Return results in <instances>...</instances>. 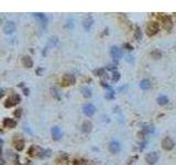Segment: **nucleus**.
<instances>
[{"label":"nucleus","instance_id":"nucleus-1","mask_svg":"<svg viewBox=\"0 0 176 165\" xmlns=\"http://www.w3.org/2000/svg\"><path fill=\"white\" fill-rule=\"evenodd\" d=\"M21 101V97L19 95H12L10 97L7 98V100L4 101V107L6 108H11L13 106H17Z\"/></svg>","mask_w":176,"mask_h":165},{"label":"nucleus","instance_id":"nucleus-10","mask_svg":"<svg viewBox=\"0 0 176 165\" xmlns=\"http://www.w3.org/2000/svg\"><path fill=\"white\" fill-rule=\"evenodd\" d=\"M121 150V145L119 142L117 141H111L110 143H109V151L111 152L112 154H116V153H119Z\"/></svg>","mask_w":176,"mask_h":165},{"label":"nucleus","instance_id":"nucleus-24","mask_svg":"<svg viewBox=\"0 0 176 165\" xmlns=\"http://www.w3.org/2000/svg\"><path fill=\"white\" fill-rule=\"evenodd\" d=\"M34 17L38 19H40L42 22H46V17L43 15V13H34Z\"/></svg>","mask_w":176,"mask_h":165},{"label":"nucleus","instance_id":"nucleus-25","mask_svg":"<svg viewBox=\"0 0 176 165\" xmlns=\"http://www.w3.org/2000/svg\"><path fill=\"white\" fill-rule=\"evenodd\" d=\"M94 74H96L97 76H102V75H105V69L104 68L96 69V71H94Z\"/></svg>","mask_w":176,"mask_h":165},{"label":"nucleus","instance_id":"nucleus-7","mask_svg":"<svg viewBox=\"0 0 176 165\" xmlns=\"http://www.w3.org/2000/svg\"><path fill=\"white\" fill-rule=\"evenodd\" d=\"M161 21L163 22V25H164V28H165L167 31H169V30L172 29L173 21H172V19H171L169 15H162Z\"/></svg>","mask_w":176,"mask_h":165},{"label":"nucleus","instance_id":"nucleus-13","mask_svg":"<svg viewBox=\"0 0 176 165\" xmlns=\"http://www.w3.org/2000/svg\"><path fill=\"white\" fill-rule=\"evenodd\" d=\"M51 133H52V138H53L55 141H58L62 138V136H63V133H62L61 129H60L58 127H54V128H52Z\"/></svg>","mask_w":176,"mask_h":165},{"label":"nucleus","instance_id":"nucleus-19","mask_svg":"<svg viewBox=\"0 0 176 165\" xmlns=\"http://www.w3.org/2000/svg\"><path fill=\"white\" fill-rule=\"evenodd\" d=\"M156 100H158V105H162V106L169 104V98L166 97V96H163V95H162V96H158Z\"/></svg>","mask_w":176,"mask_h":165},{"label":"nucleus","instance_id":"nucleus-2","mask_svg":"<svg viewBox=\"0 0 176 165\" xmlns=\"http://www.w3.org/2000/svg\"><path fill=\"white\" fill-rule=\"evenodd\" d=\"M75 84V77L72 74H65L61 79V85L63 87H68Z\"/></svg>","mask_w":176,"mask_h":165},{"label":"nucleus","instance_id":"nucleus-29","mask_svg":"<svg viewBox=\"0 0 176 165\" xmlns=\"http://www.w3.org/2000/svg\"><path fill=\"white\" fill-rule=\"evenodd\" d=\"M52 94H53L54 96L57 98V99H60V96H58V90L56 89V88H53V89H52Z\"/></svg>","mask_w":176,"mask_h":165},{"label":"nucleus","instance_id":"nucleus-8","mask_svg":"<svg viewBox=\"0 0 176 165\" xmlns=\"http://www.w3.org/2000/svg\"><path fill=\"white\" fill-rule=\"evenodd\" d=\"M158 154L156 152H151V153L147 154V156H145V161L150 165H154L158 162Z\"/></svg>","mask_w":176,"mask_h":165},{"label":"nucleus","instance_id":"nucleus-21","mask_svg":"<svg viewBox=\"0 0 176 165\" xmlns=\"http://www.w3.org/2000/svg\"><path fill=\"white\" fill-rule=\"evenodd\" d=\"M151 56L155 60H158V58H161L162 57V53L160 52L158 50H154L151 52Z\"/></svg>","mask_w":176,"mask_h":165},{"label":"nucleus","instance_id":"nucleus-17","mask_svg":"<svg viewBox=\"0 0 176 165\" xmlns=\"http://www.w3.org/2000/svg\"><path fill=\"white\" fill-rule=\"evenodd\" d=\"M91 129H93V124H91V122L90 121H85L82 124V131L85 133H88L91 131Z\"/></svg>","mask_w":176,"mask_h":165},{"label":"nucleus","instance_id":"nucleus-23","mask_svg":"<svg viewBox=\"0 0 176 165\" xmlns=\"http://www.w3.org/2000/svg\"><path fill=\"white\" fill-rule=\"evenodd\" d=\"M120 79V73L117 72V71H115V72L112 73V82H117Z\"/></svg>","mask_w":176,"mask_h":165},{"label":"nucleus","instance_id":"nucleus-32","mask_svg":"<svg viewBox=\"0 0 176 165\" xmlns=\"http://www.w3.org/2000/svg\"><path fill=\"white\" fill-rule=\"evenodd\" d=\"M4 95V89H1V97H2Z\"/></svg>","mask_w":176,"mask_h":165},{"label":"nucleus","instance_id":"nucleus-28","mask_svg":"<svg viewBox=\"0 0 176 165\" xmlns=\"http://www.w3.org/2000/svg\"><path fill=\"white\" fill-rule=\"evenodd\" d=\"M21 113H22V109H17L15 111V116L17 118H20V117H21Z\"/></svg>","mask_w":176,"mask_h":165},{"label":"nucleus","instance_id":"nucleus-11","mask_svg":"<svg viewBox=\"0 0 176 165\" xmlns=\"http://www.w3.org/2000/svg\"><path fill=\"white\" fill-rule=\"evenodd\" d=\"M110 54L115 60H120L122 57V51L120 50L118 46H112L110 49Z\"/></svg>","mask_w":176,"mask_h":165},{"label":"nucleus","instance_id":"nucleus-3","mask_svg":"<svg viewBox=\"0 0 176 165\" xmlns=\"http://www.w3.org/2000/svg\"><path fill=\"white\" fill-rule=\"evenodd\" d=\"M160 25L158 22H150V24L147 27V34L149 36H153L158 32Z\"/></svg>","mask_w":176,"mask_h":165},{"label":"nucleus","instance_id":"nucleus-18","mask_svg":"<svg viewBox=\"0 0 176 165\" xmlns=\"http://www.w3.org/2000/svg\"><path fill=\"white\" fill-rule=\"evenodd\" d=\"M13 147L17 151H22L24 149V141L23 140H15L13 141Z\"/></svg>","mask_w":176,"mask_h":165},{"label":"nucleus","instance_id":"nucleus-30","mask_svg":"<svg viewBox=\"0 0 176 165\" xmlns=\"http://www.w3.org/2000/svg\"><path fill=\"white\" fill-rule=\"evenodd\" d=\"M124 46L128 47V50H132V46H130L129 44H124Z\"/></svg>","mask_w":176,"mask_h":165},{"label":"nucleus","instance_id":"nucleus-4","mask_svg":"<svg viewBox=\"0 0 176 165\" xmlns=\"http://www.w3.org/2000/svg\"><path fill=\"white\" fill-rule=\"evenodd\" d=\"M28 154L30 156H42V154H44V150L38 145H31L28 150Z\"/></svg>","mask_w":176,"mask_h":165},{"label":"nucleus","instance_id":"nucleus-27","mask_svg":"<svg viewBox=\"0 0 176 165\" xmlns=\"http://www.w3.org/2000/svg\"><path fill=\"white\" fill-rule=\"evenodd\" d=\"M73 164L74 165H86V163H85V161H83V160H75V161L73 162Z\"/></svg>","mask_w":176,"mask_h":165},{"label":"nucleus","instance_id":"nucleus-9","mask_svg":"<svg viewBox=\"0 0 176 165\" xmlns=\"http://www.w3.org/2000/svg\"><path fill=\"white\" fill-rule=\"evenodd\" d=\"M83 112L87 117H91V116L96 112V107H95L94 105H90V104L85 105L83 107Z\"/></svg>","mask_w":176,"mask_h":165},{"label":"nucleus","instance_id":"nucleus-5","mask_svg":"<svg viewBox=\"0 0 176 165\" xmlns=\"http://www.w3.org/2000/svg\"><path fill=\"white\" fill-rule=\"evenodd\" d=\"M15 23L13 21H7L2 27V31L6 34H11L12 32H15Z\"/></svg>","mask_w":176,"mask_h":165},{"label":"nucleus","instance_id":"nucleus-26","mask_svg":"<svg viewBox=\"0 0 176 165\" xmlns=\"http://www.w3.org/2000/svg\"><path fill=\"white\" fill-rule=\"evenodd\" d=\"M143 131L147 133L153 132V131H154V128H153L152 126H145V128H143Z\"/></svg>","mask_w":176,"mask_h":165},{"label":"nucleus","instance_id":"nucleus-22","mask_svg":"<svg viewBox=\"0 0 176 165\" xmlns=\"http://www.w3.org/2000/svg\"><path fill=\"white\" fill-rule=\"evenodd\" d=\"M134 38H135V40L137 41H140L141 39H142V33H141V30L140 28H138L135 29V32H134Z\"/></svg>","mask_w":176,"mask_h":165},{"label":"nucleus","instance_id":"nucleus-16","mask_svg":"<svg viewBox=\"0 0 176 165\" xmlns=\"http://www.w3.org/2000/svg\"><path fill=\"white\" fill-rule=\"evenodd\" d=\"M151 86H152V82L150 79H143V80H141V82H140L141 89H144V90L150 89Z\"/></svg>","mask_w":176,"mask_h":165},{"label":"nucleus","instance_id":"nucleus-6","mask_svg":"<svg viewBox=\"0 0 176 165\" xmlns=\"http://www.w3.org/2000/svg\"><path fill=\"white\" fill-rule=\"evenodd\" d=\"M174 141L171 139V138H165V139H163L162 141V147H163V150L165 151H171L174 149Z\"/></svg>","mask_w":176,"mask_h":165},{"label":"nucleus","instance_id":"nucleus-14","mask_svg":"<svg viewBox=\"0 0 176 165\" xmlns=\"http://www.w3.org/2000/svg\"><path fill=\"white\" fill-rule=\"evenodd\" d=\"M94 23V19L90 17V15H88V17H86V18L83 20V27L84 29L86 30V31H89L90 28H91V25H93Z\"/></svg>","mask_w":176,"mask_h":165},{"label":"nucleus","instance_id":"nucleus-31","mask_svg":"<svg viewBox=\"0 0 176 165\" xmlns=\"http://www.w3.org/2000/svg\"><path fill=\"white\" fill-rule=\"evenodd\" d=\"M24 94L25 95H29V89H24Z\"/></svg>","mask_w":176,"mask_h":165},{"label":"nucleus","instance_id":"nucleus-15","mask_svg":"<svg viewBox=\"0 0 176 165\" xmlns=\"http://www.w3.org/2000/svg\"><path fill=\"white\" fill-rule=\"evenodd\" d=\"M22 64H23V66H25V67L31 68L33 66L32 58L30 57V56H23V57H22Z\"/></svg>","mask_w":176,"mask_h":165},{"label":"nucleus","instance_id":"nucleus-12","mask_svg":"<svg viewBox=\"0 0 176 165\" xmlns=\"http://www.w3.org/2000/svg\"><path fill=\"white\" fill-rule=\"evenodd\" d=\"M2 126L4 128H8V129H13L17 126V121L11 118H6L4 120V122H2Z\"/></svg>","mask_w":176,"mask_h":165},{"label":"nucleus","instance_id":"nucleus-20","mask_svg":"<svg viewBox=\"0 0 176 165\" xmlns=\"http://www.w3.org/2000/svg\"><path fill=\"white\" fill-rule=\"evenodd\" d=\"M80 91H82V95H83L85 98H89L90 96H91V90H90L88 87H83V88L80 89Z\"/></svg>","mask_w":176,"mask_h":165}]
</instances>
